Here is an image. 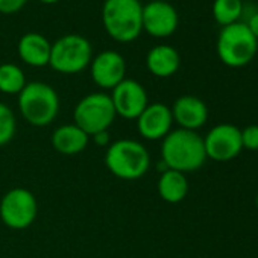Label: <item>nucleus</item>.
Returning a JSON list of instances; mask_svg holds the SVG:
<instances>
[{
	"label": "nucleus",
	"instance_id": "f257e3e1",
	"mask_svg": "<svg viewBox=\"0 0 258 258\" xmlns=\"http://www.w3.org/2000/svg\"><path fill=\"white\" fill-rule=\"evenodd\" d=\"M207 160L204 139L196 131L176 129L170 131L161 145V161L170 170L181 173L195 172L204 166Z\"/></svg>",
	"mask_w": 258,
	"mask_h": 258
},
{
	"label": "nucleus",
	"instance_id": "f03ea898",
	"mask_svg": "<svg viewBox=\"0 0 258 258\" xmlns=\"http://www.w3.org/2000/svg\"><path fill=\"white\" fill-rule=\"evenodd\" d=\"M102 22L112 40L131 43L143 31V5L140 0H105Z\"/></svg>",
	"mask_w": 258,
	"mask_h": 258
},
{
	"label": "nucleus",
	"instance_id": "7ed1b4c3",
	"mask_svg": "<svg viewBox=\"0 0 258 258\" xmlns=\"http://www.w3.org/2000/svg\"><path fill=\"white\" fill-rule=\"evenodd\" d=\"M106 169L117 178L136 181L143 178L151 167V155L148 149L136 140H117L106 148Z\"/></svg>",
	"mask_w": 258,
	"mask_h": 258
},
{
	"label": "nucleus",
	"instance_id": "20e7f679",
	"mask_svg": "<svg viewBox=\"0 0 258 258\" xmlns=\"http://www.w3.org/2000/svg\"><path fill=\"white\" fill-rule=\"evenodd\" d=\"M19 109L29 124L37 127L49 126L59 111L58 93L49 84L28 82L19 94Z\"/></svg>",
	"mask_w": 258,
	"mask_h": 258
},
{
	"label": "nucleus",
	"instance_id": "39448f33",
	"mask_svg": "<svg viewBox=\"0 0 258 258\" xmlns=\"http://www.w3.org/2000/svg\"><path fill=\"white\" fill-rule=\"evenodd\" d=\"M258 50V40L252 35L247 25L237 22L223 26L217 38V55L229 67L249 64Z\"/></svg>",
	"mask_w": 258,
	"mask_h": 258
},
{
	"label": "nucleus",
	"instance_id": "423d86ee",
	"mask_svg": "<svg viewBox=\"0 0 258 258\" xmlns=\"http://www.w3.org/2000/svg\"><path fill=\"white\" fill-rule=\"evenodd\" d=\"M93 59L90 41L78 34H69L52 43L49 66L62 75H76L84 72Z\"/></svg>",
	"mask_w": 258,
	"mask_h": 258
},
{
	"label": "nucleus",
	"instance_id": "0eeeda50",
	"mask_svg": "<svg viewBox=\"0 0 258 258\" xmlns=\"http://www.w3.org/2000/svg\"><path fill=\"white\" fill-rule=\"evenodd\" d=\"M73 118L75 124L90 137L102 131H108V127L115 118V109L111 96L106 93L87 94L78 102L73 111Z\"/></svg>",
	"mask_w": 258,
	"mask_h": 258
},
{
	"label": "nucleus",
	"instance_id": "6e6552de",
	"mask_svg": "<svg viewBox=\"0 0 258 258\" xmlns=\"http://www.w3.org/2000/svg\"><path fill=\"white\" fill-rule=\"evenodd\" d=\"M38 214L35 196L22 187L11 188L0 201V219L11 229L29 228Z\"/></svg>",
	"mask_w": 258,
	"mask_h": 258
},
{
	"label": "nucleus",
	"instance_id": "1a4fd4ad",
	"mask_svg": "<svg viewBox=\"0 0 258 258\" xmlns=\"http://www.w3.org/2000/svg\"><path fill=\"white\" fill-rule=\"evenodd\" d=\"M207 158L219 163L234 160L243 149L241 146V131L229 123H222L214 126L204 139Z\"/></svg>",
	"mask_w": 258,
	"mask_h": 258
},
{
	"label": "nucleus",
	"instance_id": "9d476101",
	"mask_svg": "<svg viewBox=\"0 0 258 258\" xmlns=\"http://www.w3.org/2000/svg\"><path fill=\"white\" fill-rule=\"evenodd\" d=\"M111 100L115 109V115L127 120H136L149 105L145 87L134 79L126 78L115 88H112Z\"/></svg>",
	"mask_w": 258,
	"mask_h": 258
},
{
	"label": "nucleus",
	"instance_id": "9b49d317",
	"mask_svg": "<svg viewBox=\"0 0 258 258\" xmlns=\"http://www.w3.org/2000/svg\"><path fill=\"white\" fill-rule=\"evenodd\" d=\"M90 72L91 79L97 87L112 90L124 79L126 61L115 50H103L91 59Z\"/></svg>",
	"mask_w": 258,
	"mask_h": 258
},
{
	"label": "nucleus",
	"instance_id": "f8f14e48",
	"mask_svg": "<svg viewBox=\"0 0 258 258\" xmlns=\"http://www.w3.org/2000/svg\"><path fill=\"white\" fill-rule=\"evenodd\" d=\"M179 16L169 2H151L143 7V31L155 38H166L178 29Z\"/></svg>",
	"mask_w": 258,
	"mask_h": 258
},
{
	"label": "nucleus",
	"instance_id": "ddd939ff",
	"mask_svg": "<svg viewBox=\"0 0 258 258\" xmlns=\"http://www.w3.org/2000/svg\"><path fill=\"white\" fill-rule=\"evenodd\" d=\"M172 109L164 103H149L137 117V129L146 140H163L172 131Z\"/></svg>",
	"mask_w": 258,
	"mask_h": 258
},
{
	"label": "nucleus",
	"instance_id": "4468645a",
	"mask_svg": "<svg viewBox=\"0 0 258 258\" xmlns=\"http://www.w3.org/2000/svg\"><path fill=\"white\" fill-rule=\"evenodd\" d=\"M172 117L181 129L196 131L205 124L208 118V108L196 96H181L173 103Z\"/></svg>",
	"mask_w": 258,
	"mask_h": 258
},
{
	"label": "nucleus",
	"instance_id": "2eb2a0df",
	"mask_svg": "<svg viewBox=\"0 0 258 258\" xmlns=\"http://www.w3.org/2000/svg\"><path fill=\"white\" fill-rule=\"evenodd\" d=\"M17 50L25 64L31 67H44L49 66L52 44L44 35L38 32H28L20 38Z\"/></svg>",
	"mask_w": 258,
	"mask_h": 258
},
{
	"label": "nucleus",
	"instance_id": "dca6fc26",
	"mask_svg": "<svg viewBox=\"0 0 258 258\" xmlns=\"http://www.w3.org/2000/svg\"><path fill=\"white\" fill-rule=\"evenodd\" d=\"M90 136H87L75 123L62 124L56 127L52 134V146L62 155H76L87 149Z\"/></svg>",
	"mask_w": 258,
	"mask_h": 258
},
{
	"label": "nucleus",
	"instance_id": "f3484780",
	"mask_svg": "<svg viewBox=\"0 0 258 258\" xmlns=\"http://www.w3.org/2000/svg\"><path fill=\"white\" fill-rule=\"evenodd\" d=\"M181 58L175 47L167 44L155 46L146 56V66L149 72L157 78H169L179 69Z\"/></svg>",
	"mask_w": 258,
	"mask_h": 258
},
{
	"label": "nucleus",
	"instance_id": "a211bd4d",
	"mask_svg": "<svg viewBox=\"0 0 258 258\" xmlns=\"http://www.w3.org/2000/svg\"><path fill=\"white\" fill-rule=\"evenodd\" d=\"M158 193L163 201L169 204H178L184 201L188 193V182L184 173L176 170H166L158 179Z\"/></svg>",
	"mask_w": 258,
	"mask_h": 258
},
{
	"label": "nucleus",
	"instance_id": "6ab92c4d",
	"mask_svg": "<svg viewBox=\"0 0 258 258\" xmlns=\"http://www.w3.org/2000/svg\"><path fill=\"white\" fill-rule=\"evenodd\" d=\"M26 84V76L19 66L13 62L0 64V91L5 94H20Z\"/></svg>",
	"mask_w": 258,
	"mask_h": 258
},
{
	"label": "nucleus",
	"instance_id": "aec40b11",
	"mask_svg": "<svg viewBox=\"0 0 258 258\" xmlns=\"http://www.w3.org/2000/svg\"><path fill=\"white\" fill-rule=\"evenodd\" d=\"M243 11L241 0H214L213 16L216 22L222 26L237 23Z\"/></svg>",
	"mask_w": 258,
	"mask_h": 258
},
{
	"label": "nucleus",
	"instance_id": "412c9836",
	"mask_svg": "<svg viewBox=\"0 0 258 258\" xmlns=\"http://www.w3.org/2000/svg\"><path fill=\"white\" fill-rule=\"evenodd\" d=\"M17 120L13 109L0 102V148L7 146L16 136Z\"/></svg>",
	"mask_w": 258,
	"mask_h": 258
},
{
	"label": "nucleus",
	"instance_id": "4be33fe9",
	"mask_svg": "<svg viewBox=\"0 0 258 258\" xmlns=\"http://www.w3.org/2000/svg\"><path fill=\"white\" fill-rule=\"evenodd\" d=\"M241 146L247 151H258V124H250L243 129Z\"/></svg>",
	"mask_w": 258,
	"mask_h": 258
},
{
	"label": "nucleus",
	"instance_id": "5701e85b",
	"mask_svg": "<svg viewBox=\"0 0 258 258\" xmlns=\"http://www.w3.org/2000/svg\"><path fill=\"white\" fill-rule=\"evenodd\" d=\"M28 4V0H0V13L16 14Z\"/></svg>",
	"mask_w": 258,
	"mask_h": 258
},
{
	"label": "nucleus",
	"instance_id": "b1692460",
	"mask_svg": "<svg viewBox=\"0 0 258 258\" xmlns=\"http://www.w3.org/2000/svg\"><path fill=\"white\" fill-rule=\"evenodd\" d=\"M91 139H93V142H94L96 145H99V146H102V148H108V146H109V136H108V131H102V133L93 136Z\"/></svg>",
	"mask_w": 258,
	"mask_h": 258
},
{
	"label": "nucleus",
	"instance_id": "393cba45",
	"mask_svg": "<svg viewBox=\"0 0 258 258\" xmlns=\"http://www.w3.org/2000/svg\"><path fill=\"white\" fill-rule=\"evenodd\" d=\"M247 28L252 32V35L258 40V13H255L253 16H250V19L247 20Z\"/></svg>",
	"mask_w": 258,
	"mask_h": 258
},
{
	"label": "nucleus",
	"instance_id": "a878e982",
	"mask_svg": "<svg viewBox=\"0 0 258 258\" xmlns=\"http://www.w3.org/2000/svg\"><path fill=\"white\" fill-rule=\"evenodd\" d=\"M41 4H46V5H53V4H58L59 0H40Z\"/></svg>",
	"mask_w": 258,
	"mask_h": 258
},
{
	"label": "nucleus",
	"instance_id": "bb28decb",
	"mask_svg": "<svg viewBox=\"0 0 258 258\" xmlns=\"http://www.w3.org/2000/svg\"><path fill=\"white\" fill-rule=\"evenodd\" d=\"M152 2H167V0H152Z\"/></svg>",
	"mask_w": 258,
	"mask_h": 258
},
{
	"label": "nucleus",
	"instance_id": "cd10ccee",
	"mask_svg": "<svg viewBox=\"0 0 258 258\" xmlns=\"http://www.w3.org/2000/svg\"><path fill=\"white\" fill-rule=\"evenodd\" d=\"M256 208H258V195H256Z\"/></svg>",
	"mask_w": 258,
	"mask_h": 258
}]
</instances>
